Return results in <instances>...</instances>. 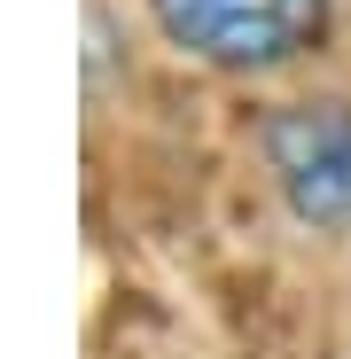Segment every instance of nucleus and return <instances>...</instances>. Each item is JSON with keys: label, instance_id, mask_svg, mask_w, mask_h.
<instances>
[{"label": "nucleus", "instance_id": "f03ea898", "mask_svg": "<svg viewBox=\"0 0 351 359\" xmlns=\"http://www.w3.org/2000/svg\"><path fill=\"white\" fill-rule=\"evenodd\" d=\"M258 156L281 211L312 234H351V102H289L266 117Z\"/></svg>", "mask_w": 351, "mask_h": 359}, {"label": "nucleus", "instance_id": "f257e3e1", "mask_svg": "<svg viewBox=\"0 0 351 359\" xmlns=\"http://www.w3.org/2000/svg\"><path fill=\"white\" fill-rule=\"evenodd\" d=\"M164 47L211 71H281L328 39V0H149Z\"/></svg>", "mask_w": 351, "mask_h": 359}]
</instances>
